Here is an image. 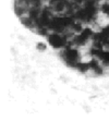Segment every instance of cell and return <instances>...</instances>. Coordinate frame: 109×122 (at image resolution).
<instances>
[{
  "label": "cell",
  "mask_w": 109,
  "mask_h": 122,
  "mask_svg": "<svg viewBox=\"0 0 109 122\" xmlns=\"http://www.w3.org/2000/svg\"><path fill=\"white\" fill-rule=\"evenodd\" d=\"M88 64H89V68L93 69V70H95V69H96L97 66H98V61H96V60H92Z\"/></svg>",
  "instance_id": "obj_9"
},
{
  "label": "cell",
  "mask_w": 109,
  "mask_h": 122,
  "mask_svg": "<svg viewBox=\"0 0 109 122\" xmlns=\"http://www.w3.org/2000/svg\"><path fill=\"white\" fill-rule=\"evenodd\" d=\"M81 35L83 36L84 38H86V39H88L91 36H93V32H92L91 28H85V30H83L81 32Z\"/></svg>",
  "instance_id": "obj_5"
},
{
  "label": "cell",
  "mask_w": 109,
  "mask_h": 122,
  "mask_svg": "<svg viewBox=\"0 0 109 122\" xmlns=\"http://www.w3.org/2000/svg\"><path fill=\"white\" fill-rule=\"evenodd\" d=\"M72 25H73V30H75V32H82V30H83L82 25L80 24V23H73Z\"/></svg>",
  "instance_id": "obj_7"
},
{
  "label": "cell",
  "mask_w": 109,
  "mask_h": 122,
  "mask_svg": "<svg viewBox=\"0 0 109 122\" xmlns=\"http://www.w3.org/2000/svg\"><path fill=\"white\" fill-rule=\"evenodd\" d=\"M37 49H38V50H45L46 46L44 45V44H42V43H38L37 44Z\"/></svg>",
  "instance_id": "obj_10"
},
{
  "label": "cell",
  "mask_w": 109,
  "mask_h": 122,
  "mask_svg": "<svg viewBox=\"0 0 109 122\" xmlns=\"http://www.w3.org/2000/svg\"><path fill=\"white\" fill-rule=\"evenodd\" d=\"M75 68L78 69L80 72H82V73H85V72H87L89 69H91L88 63H84V62H78Z\"/></svg>",
  "instance_id": "obj_3"
},
{
  "label": "cell",
  "mask_w": 109,
  "mask_h": 122,
  "mask_svg": "<svg viewBox=\"0 0 109 122\" xmlns=\"http://www.w3.org/2000/svg\"><path fill=\"white\" fill-rule=\"evenodd\" d=\"M48 41L53 48H60L62 46L66 45V41L63 37H61L59 34L53 33L48 37Z\"/></svg>",
  "instance_id": "obj_2"
},
{
  "label": "cell",
  "mask_w": 109,
  "mask_h": 122,
  "mask_svg": "<svg viewBox=\"0 0 109 122\" xmlns=\"http://www.w3.org/2000/svg\"><path fill=\"white\" fill-rule=\"evenodd\" d=\"M86 38H84L82 35H79V36H76L75 39H74V41H75L76 45H80V46H83L85 45V43H86Z\"/></svg>",
  "instance_id": "obj_4"
},
{
  "label": "cell",
  "mask_w": 109,
  "mask_h": 122,
  "mask_svg": "<svg viewBox=\"0 0 109 122\" xmlns=\"http://www.w3.org/2000/svg\"><path fill=\"white\" fill-rule=\"evenodd\" d=\"M102 60H103V63H104L105 66H109V50L105 52V56Z\"/></svg>",
  "instance_id": "obj_6"
},
{
  "label": "cell",
  "mask_w": 109,
  "mask_h": 122,
  "mask_svg": "<svg viewBox=\"0 0 109 122\" xmlns=\"http://www.w3.org/2000/svg\"><path fill=\"white\" fill-rule=\"evenodd\" d=\"M100 10H102L104 13H106V14L109 15V5H108V3H105V5H103L102 8H100Z\"/></svg>",
  "instance_id": "obj_8"
},
{
  "label": "cell",
  "mask_w": 109,
  "mask_h": 122,
  "mask_svg": "<svg viewBox=\"0 0 109 122\" xmlns=\"http://www.w3.org/2000/svg\"><path fill=\"white\" fill-rule=\"evenodd\" d=\"M108 28H109V26H108Z\"/></svg>",
  "instance_id": "obj_11"
},
{
  "label": "cell",
  "mask_w": 109,
  "mask_h": 122,
  "mask_svg": "<svg viewBox=\"0 0 109 122\" xmlns=\"http://www.w3.org/2000/svg\"><path fill=\"white\" fill-rule=\"evenodd\" d=\"M63 59L67 62V64L70 66H76V60H78V50L76 49H68V50L64 51L63 53Z\"/></svg>",
  "instance_id": "obj_1"
}]
</instances>
